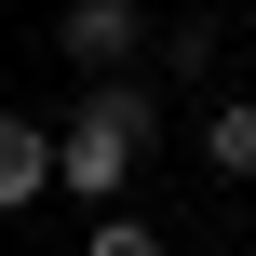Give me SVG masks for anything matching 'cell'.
I'll list each match as a JSON object with an SVG mask.
<instances>
[{
  "mask_svg": "<svg viewBox=\"0 0 256 256\" xmlns=\"http://www.w3.org/2000/svg\"><path fill=\"white\" fill-rule=\"evenodd\" d=\"M81 256H162V230H148L135 202H108V216H94V243H81Z\"/></svg>",
  "mask_w": 256,
  "mask_h": 256,
  "instance_id": "5",
  "label": "cell"
},
{
  "mask_svg": "<svg viewBox=\"0 0 256 256\" xmlns=\"http://www.w3.org/2000/svg\"><path fill=\"white\" fill-rule=\"evenodd\" d=\"M162 68H176V81H202V68H216V14H189V27H162Z\"/></svg>",
  "mask_w": 256,
  "mask_h": 256,
  "instance_id": "6",
  "label": "cell"
},
{
  "mask_svg": "<svg viewBox=\"0 0 256 256\" xmlns=\"http://www.w3.org/2000/svg\"><path fill=\"white\" fill-rule=\"evenodd\" d=\"M54 54H68L81 81L148 68V0H68V14H54Z\"/></svg>",
  "mask_w": 256,
  "mask_h": 256,
  "instance_id": "2",
  "label": "cell"
},
{
  "mask_svg": "<svg viewBox=\"0 0 256 256\" xmlns=\"http://www.w3.org/2000/svg\"><path fill=\"white\" fill-rule=\"evenodd\" d=\"M54 189V122H27V108H0V216H27Z\"/></svg>",
  "mask_w": 256,
  "mask_h": 256,
  "instance_id": "3",
  "label": "cell"
},
{
  "mask_svg": "<svg viewBox=\"0 0 256 256\" xmlns=\"http://www.w3.org/2000/svg\"><path fill=\"white\" fill-rule=\"evenodd\" d=\"M202 162L216 176H256V94H216L202 108Z\"/></svg>",
  "mask_w": 256,
  "mask_h": 256,
  "instance_id": "4",
  "label": "cell"
},
{
  "mask_svg": "<svg viewBox=\"0 0 256 256\" xmlns=\"http://www.w3.org/2000/svg\"><path fill=\"white\" fill-rule=\"evenodd\" d=\"M148 148H162V94H148V68L81 81V94H68V122H54V189H68L81 216H108V202H135Z\"/></svg>",
  "mask_w": 256,
  "mask_h": 256,
  "instance_id": "1",
  "label": "cell"
}]
</instances>
